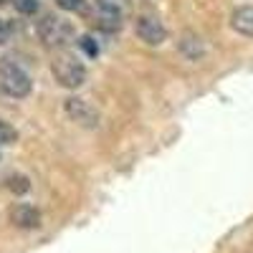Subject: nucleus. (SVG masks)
<instances>
[{
	"label": "nucleus",
	"mask_w": 253,
	"mask_h": 253,
	"mask_svg": "<svg viewBox=\"0 0 253 253\" xmlns=\"http://www.w3.org/2000/svg\"><path fill=\"white\" fill-rule=\"evenodd\" d=\"M63 109H66V114L71 117V122L81 124V126H96L99 124V112L91 107V104H86L84 99H66V104H63Z\"/></svg>",
	"instance_id": "obj_4"
},
{
	"label": "nucleus",
	"mask_w": 253,
	"mask_h": 253,
	"mask_svg": "<svg viewBox=\"0 0 253 253\" xmlns=\"http://www.w3.org/2000/svg\"><path fill=\"white\" fill-rule=\"evenodd\" d=\"M15 139H18V132L13 129L10 124L0 122V144H13Z\"/></svg>",
	"instance_id": "obj_11"
},
{
	"label": "nucleus",
	"mask_w": 253,
	"mask_h": 253,
	"mask_svg": "<svg viewBox=\"0 0 253 253\" xmlns=\"http://www.w3.org/2000/svg\"><path fill=\"white\" fill-rule=\"evenodd\" d=\"M51 69H53L56 81L66 89H79L81 84L86 81V69H84V63L69 51H58L51 58Z\"/></svg>",
	"instance_id": "obj_1"
},
{
	"label": "nucleus",
	"mask_w": 253,
	"mask_h": 253,
	"mask_svg": "<svg viewBox=\"0 0 253 253\" xmlns=\"http://www.w3.org/2000/svg\"><path fill=\"white\" fill-rule=\"evenodd\" d=\"M137 36H139V41H144L147 46H160L162 41L167 38L165 26L155 15H139L137 18Z\"/></svg>",
	"instance_id": "obj_5"
},
{
	"label": "nucleus",
	"mask_w": 253,
	"mask_h": 253,
	"mask_svg": "<svg viewBox=\"0 0 253 253\" xmlns=\"http://www.w3.org/2000/svg\"><path fill=\"white\" fill-rule=\"evenodd\" d=\"M13 8L23 15H36L38 13V0H10Z\"/></svg>",
	"instance_id": "obj_10"
},
{
	"label": "nucleus",
	"mask_w": 253,
	"mask_h": 253,
	"mask_svg": "<svg viewBox=\"0 0 253 253\" xmlns=\"http://www.w3.org/2000/svg\"><path fill=\"white\" fill-rule=\"evenodd\" d=\"M5 38H8V31H5L3 23H0V43H5Z\"/></svg>",
	"instance_id": "obj_14"
},
{
	"label": "nucleus",
	"mask_w": 253,
	"mask_h": 253,
	"mask_svg": "<svg viewBox=\"0 0 253 253\" xmlns=\"http://www.w3.org/2000/svg\"><path fill=\"white\" fill-rule=\"evenodd\" d=\"M0 89H3L8 96L15 99H26L33 89L31 76L18 66L10 58H0Z\"/></svg>",
	"instance_id": "obj_2"
},
{
	"label": "nucleus",
	"mask_w": 253,
	"mask_h": 253,
	"mask_svg": "<svg viewBox=\"0 0 253 253\" xmlns=\"http://www.w3.org/2000/svg\"><path fill=\"white\" fill-rule=\"evenodd\" d=\"M5 3H8V0H0V8H3V5H5Z\"/></svg>",
	"instance_id": "obj_15"
},
{
	"label": "nucleus",
	"mask_w": 253,
	"mask_h": 253,
	"mask_svg": "<svg viewBox=\"0 0 253 253\" xmlns=\"http://www.w3.org/2000/svg\"><path fill=\"white\" fill-rule=\"evenodd\" d=\"M99 26L112 33V31H119L122 28V5L119 0H99Z\"/></svg>",
	"instance_id": "obj_6"
},
{
	"label": "nucleus",
	"mask_w": 253,
	"mask_h": 253,
	"mask_svg": "<svg viewBox=\"0 0 253 253\" xmlns=\"http://www.w3.org/2000/svg\"><path fill=\"white\" fill-rule=\"evenodd\" d=\"M36 33H38V38L43 41L46 46L63 48L74 38V26L69 23V20H63L61 15H51L48 13V15H43V18L38 20Z\"/></svg>",
	"instance_id": "obj_3"
},
{
	"label": "nucleus",
	"mask_w": 253,
	"mask_h": 253,
	"mask_svg": "<svg viewBox=\"0 0 253 253\" xmlns=\"http://www.w3.org/2000/svg\"><path fill=\"white\" fill-rule=\"evenodd\" d=\"M230 28L241 36H248L253 38V5H243V8H236L233 15H230Z\"/></svg>",
	"instance_id": "obj_7"
},
{
	"label": "nucleus",
	"mask_w": 253,
	"mask_h": 253,
	"mask_svg": "<svg viewBox=\"0 0 253 253\" xmlns=\"http://www.w3.org/2000/svg\"><path fill=\"white\" fill-rule=\"evenodd\" d=\"M81 48L86 51L89 56H96V53H99V48H96V43H94L91 36H84V38H81Z\"/></svg>",
	"instance_id": "obj_13"
},
{
	"label": "nucleus",
	"mask_w": 253,
	"mask_h": 253,
	"mask_svg": "<svg viewBox=\"0 0 253 253\" xmlns=\"http://www.w3.org/2000/svg\"><path fill=\"white\" fill-rule=\"evenodd\" d=\"M56 5H58L61 10L79 13V10H84V0H56Z\"/></svg>",
	"instance_id": "obj_12"
},
{
	"label": "nucleus",
	"mask_w": 253,
	"mask_h": 253,
	"mask_svg": "<svg viewBox=\"0 0 253 253\" xmlns=\"http://www.w3.org/2000/svg\"><path fill=\"white\" fill-rule=\"evenodd\" d=\"M10 220L20 228H38L41 225V213L31 205H15L10 210Z\"/></svg>",
	"instance_id": "obj_8"
},
{
	"label": "nucleus",
	"mask_w": 253,
	"mask_h": 253,
	"mask_svg": "<svg viewBox=\"0 0 253 253\" xmlns=\"http://www.w3.org/2000/svg\"><path fill=\"white\" fill-rule=\"evenodd\" d=\"M180 51H182L187 58H198V56L203 53V46H200L198 36H182V41H180Z\"/></svg>",
	"instance_id": "obj_9"
}]
</instances>
